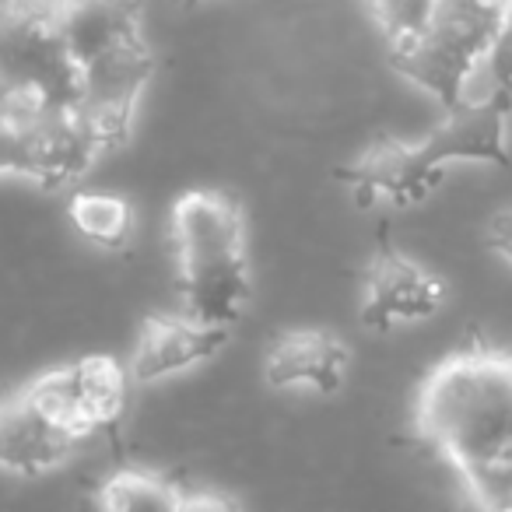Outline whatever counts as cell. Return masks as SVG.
Wrapping results in <instances>:
<instances>
[{"mask_svg": "<svg viewBox=\"0 0 512 512\" xmlns=\"http://www.w3.org/2000/svg\"><path fill=\"white\" fill-rule=\"evenodd\" d=\"M414 432L481 512L512 502V351L470 344L442 358L414 397Z\"/></svg>", "mask_w": 512, "mask_h": 512, "instance_id": "1", "label": "cell"}, {"mask_svg": "<svg viewBox=\"0 0 512 512\" xmlns=\"http://www.w3.org/2000/svg\"><path fill=\"white\" fill-rule=\"evenodd\" d=\"M169 253L179 309L207 327L232 330L253 299L249 228L225 190H186L169 211Z\"/></svg>", "mask_w": 512, "mask_h": 512, "instance_id": "2", "label": "cell"}, {"mask_svg": "<svg viewBox=\"0 0 512 512\" xmlns=\"http://www.w3.org/2000/svg\"><path fill=\"white\" fill-rule=\"evenodd\" d=\"M509 22V8H474L446 0L439 22L425 39L390 53L393 71L446 109L467 102L470 88L484 78V67Z\"/></svg>", "mask_w": 512, "mask_h": 512, "instance_id": "3", "label": "cell"}, {"mask_svg": "<svg viewBox=\"0 0 512 512\" xmlns=\"http://www.w3.org/2000/svg\"><path fill=\"white\" fill-rule=\"evenodd\" d=\"M78 67L53 18H0V109L32 120L74 106Z\"/></svg>", "mask_w": 512, "mask_h": 512, "instance_id": "4", "label": "cell"}, {"mask_svg": "<svg viewBox=\"0 0 512 512\" xmlns=\"http://www.w3.org/2000/svg\"><path fill=\"white\" fill-rule=\"evenodd\" d=\"M22 390L53 425L78 442H88L127 418L134 383L123 362L109 355H85L39 372Z\"/></svg>", "mask_w": 512, "mask_h": 512, "instance_id": "5", "label": "cell"}, {"mask_svg": "<svg viewBox=\"0 0 512 512\" xmlns=\"http://www.w3.org/2000/svg\"><path fill=\"white\" fill-rule=\"evenodd\" d=\"M449 162L435 148L432 137L418 141H400V137H379L372 141L351 165L341 169V179L348 183L358 207H393L407 211L418 207L446 183Z\"/></svg>", "mask_w": 512, "mask_h": 512, "instance_id": "6", "label": "cell"}, {"mask_svg": "<svg viewBox=\"0 0 512 512\" xmlns=\"http://www.w3.org/2000/svg\"><path fill=\"white\" fill-rule=\"evenodd\" d=\"M449 299L446 278L400 249H379L362 278V323L376 334L418 327L442 313Z\"/></svg>", "mask_w": 512, "mask_h": 512, "instance_id": "7", "label": "cell"}, {"mask_svg": "<svg viewBox=\"0 0 512 512\" xmlns=\"http://www.w3.org/2000/svg\"><path fill=\"white\" fill-rule=\"evenodd\" d=\"M232 330L207 327V323L179 313H151L137 330L134 351H130V383L158 386L165 379L186 376L200 365L214 362L225 351Z\"/></svg>", "mask_w": 512, "mask_h": 512, "instance_id": "8", "label": "cell"}, {"mask_svg": "<svg viewBox=\"0 0 512 512\" xmlns=\"http://www.w3.org/2000/svg\"><path fill=\"white\" fill-rule=\"evenodd\" d=\"M351 372V348L323 327H292L271 337L264 351V383L274 393L334 397Z\"/></svg>", "mask_w": 512, "mask_h": 512, "instance_id": "9", "label": "cell"}, {"mask_svg": "<svg viewBox=\"0 0 512 512\" xmlns=\"http://www.w3.org/2000/svg\"><path fill=\"white\" fill-rule=\"evenodd\" d=\"M25 123H29V172H25V183L39 186L46 193L78 186L92 172V165L102 155H109L74 106L50 109V113H39Z\"/></svg>", "mask_w": 512, "mask_h": 512, "instance_id": "10", "label": "cell"}, {"mask_svg": "<svg viewBox=\"0 0 512 512\" xmlns=\"http://www.w3.org/2000/svg\"><path fill=\"white\" fill-rule=\"evenodd\" d=\"M85 442L57 428L29 397L25 390L4 393L0 397V474L36 481L53 470L67 467L81 453Z\"/></svg>", "mask_w": 512, "mask_h": 512, "instance_id": "11", "label": "cell"}, {"mask_svg": "<svg viewBox=\"0 0 512 512\" xmlns=\"http://www.w3.org/2000/svg\"><path fill=\"white\" fill-rule=\"evenodd\" d=\"M53 25L74 67L144 39L141 0H60Z\"/></svg>", "mask_w": 512, "mask_h": 512, "instance_id": "12", "label": "cell"}, {"mask_svg": "<svg viewBox=\"0 0 512 512\" xmlns=\"http://www.w3.org/2000/svg\"><path fill=\"white\" fill-rule=\"evenodd\" d=\"M67 221L74 235L102 253H123L137 235V211L123 193L109 190H78L67 200Z\"/></svg>", "mask_w": 512, "mask_h": 512, "instance_id": "13", "label": "cell"}, {"mask_svg": "<svg viewBox=\"0 0 512 512\" xmlns=\"http://www.w3.org/2000/svg\"><path fill=\"white\" fill-rule=\"evenodd\" d=\"M183 488L148 467H120L95 488V512H179Z\"/></svg>", "mask_w": 512, "mask_h": 512, "instance_id": "14", "label": "cell"}, {"mask_svg": "<svg viewBox=\"0 0 512 512\" xmlns=\"http://www.w3.org/2000/svg\"><path fill=\"white\" fill-rule=\"evenodd\" d=\"M362 4L390 53H400L425 39L446 8V0H362Z\"/></svg>", "mask_w": 512, "mask_h": 512, "instance_id": "15", "label": "cell"}, {"mask_svg": "<svg viewBox=\"0 0 512 512\" xmlns=\"http://www.w3.org/2000/svg\"><path fill=\"white\" fill-rule=\"evenodd\" d=\"M29 172V123L0 109V183H25Z\"/></svg>", "mask_w": 512, "mask_h": 512, "instance_id": "16", "label": "cell"}, {"mask_svg": "<svg viewBox=\"0 0 512 512\" xmlns=\"http://www.w3.org/2000/svg\"><path fill=\"white\" fill-rule=\"evenodd\" d=\"M484 78H488L491 92L505 95V99L512 102V11H509V22H505L502 36H498L495 50H491V57H488Z\"/></svg>", "mask_w": 512, "mask_h": 512, "instance_id": "17", "label": "cell"}, {"mask_svg": "<svg viewBox=\"0 0 512 512\" xmlns=\"http://www.w3.org/2000/svg\"><path fill=\"white\" fill-rule=\"evenodd\" d=\"M179 512H246L242 502L228 491H214V488H200V491H183V502Z\"/></svg>", "mask_w": 512, "mask_h": 512, "instance_id": "18", "label": "cell"}, {"mask_svg": "<svg viewBox=\"0 0 512 512\" xmlns=\"http://www.w3.org/2000/svg\"><path fill=\"white\" fill-rule=\"evenodd\" d=\"M484 239H488L491 253H498L505 264L512 267V207H502V211L488 221V232H484Z\"/></svg>", "mask_w": 512, "mask_h": 512, "instance_id": "19", "label": "cell"}, {"mask_svg": "<svg viewBox=\"0 0 512 512\" xmlns=\"http://www.w3.org/2000/svg\"><path fill=\"white\" fill-rule=\"evenodd\" d=\"M456 4H474V8H505V0H456Z\"/></svg>", "mask_w": 512, "mask_h": 512, "instance_id": "20", "label": "cell"}, {"mask_svg": "<svg viewBox=\"0 0 512 512\" xmlns=\"http://www.w3.org/2000/svg\"><path fill=\"white\" fill-rule=\"evenodd\" d=\"M498 512H512V502H509V505H505V509H498Z\"/></svg>", "mask_w": 512, "mask_h": 512, "instance_id": "21", "label": "cell"}, {"mask_svg": "<svg viewBox=\"0 0 512 512\" xmlns=\"http://www.w3.org/2000/svg\"><path fill=\"white\" fill-rule=\"evenodd\" d=\"M505 8H509V11H512V0H505Z\"/></svg>", "mask_w": 512, "mask_h": 512, "instance_id": "22", "label": "cell"}, {"mask_svg": "<svg viewBox=\"0 0 512 512\" xmlns=\"http://www.w3.org/2000/svg\"><path fill=\"white\" fill-rule=\"evenodd\" d=\"M186 4H200V0H186Z\"/></svg>", "mask_w": 512, "mask_h": 512, "instance_id": "23", "label": "cell"}]
</instances>
